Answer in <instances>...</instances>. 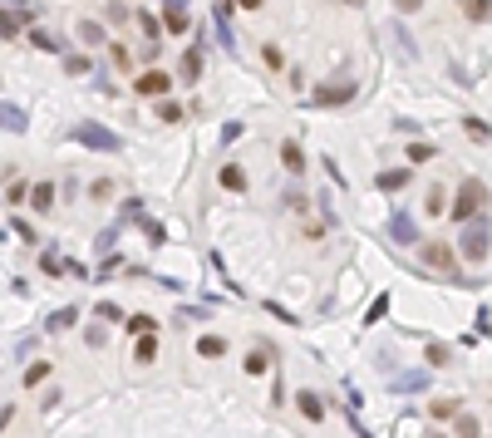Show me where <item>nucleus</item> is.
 Wrapping results in <instances>:
<instances>
[{"label": "nucleus", "instance_id": "obj_32", "mask_svg": "<svg viewBox=\"0 0 492 438\" xmlns=\"http://www.w3.org/2000/svg\"><path fill=\"white\" fill-rule=\"evenodd\" d=\"M241 5H246V10H261V0H241Z\"/></svg>", "mask_w": 492, "mask_h": 438}, {"label": "nucleus", "instance_id": "obj_11", "mask_svg": "<svg viewBox=\"0 0 492 438\" xmlns=\"http://www.w3.org/2000/svg\"><path fill=\"white\" fill-rule=\"evenodd\" d=\"M30 202H35V212H50V207H55V188H50V183H40V188L30 192Z\"/></svg>", "mask_w": 492, "mask_h": 438}, {"label": "nucleus", "instance_id": "obj_14", "mask_svg": "<svg viewBox=\"0 0 492 438\" xmlns=\"http://www.w3.org/2000/svg\"><path fill=\"white\" fill-rule=\"evenodd\" d=\"M266 364H271V359H266V350H251V355H246V374H256V379H261V374H266Z\"/></svg>", "mask_w": 492, "mask_h": 438}, {"label": "nucleus", "instance_id": "obj_3", "mask_svg": "<svg viewBox=\"0 0 492 438\" xmlns=\"http://www.w3.org/2000/svg\"><path fill=\"white\" fill-rule=\"evenodd\" d=\"M74 138H84L89 148H103V153H118L123 143H118V133H108V128H98V123H79L74 128Z\"/></svg>", "mask_w": 492, "mask_h": 438}, {"label": "nucleus", "instance_id": "obj_16", "mask_svg": "<svg viewBox=\"0 0 492 438\" xmlns=\"http://www.w3.org/2000/svg\"><path fill=\"white\" fill-rule=\"evenodd\" d=\"M153 355H158L153 340H138V345H133V359H138V364H153Z\"/></svg>", "mask_w": 492, "mask_h": 438}, {"label": "nucleus", "instance_id": "obj_7", "mask_svg": "<svg viewBox=\"0 0 492 438\" xmlns=\"http://www.w3.org/2000/svg\"><path fill=\"white\" fill-rule=\"evenodd\" d=\"M295 404H300V414H305L310 424H320V419H325V404H320V394H310V389H300V394H295Z\"/></svg>", "mask_w": 492, "mask_h": 438}, {"label": "nucleus", "instance_id": "obj_22", "mask_svg": "<svg viewBox=\"0 0 492 438\" xmlns=\"http://www.w3.org/2000/svg\"><path fill=\"white\" fill-rule=\"evenodd\" d=\"M20 197H25V183H20V178H10V188H5V202H10V207H15V202H20Z\"/></svg>", "mask_w": 492, "mask_h": 438}, {"label": "nucleus", "instance_id": "obj_27", "mask_svg": "<svg viewBox=\"0 0 492 438\" xmlns=\"http://www.w3.org/2000/svg\"><path fill=\"white\" fill-rule=\"evenodd\" d=\"M448 414H458V404H453V399H438V404H433V419H448Z\"/></svg>", "mask_w": 492, "mask_h": 438}, {"label": "nucleus", "instance_id": "obj_8", "mask_svg": "<svg viewBox=\"0 0 492 438\" xmlns=\"http://www.w3.org/2000/svg\"><path fill=\"white\" fill-rule=\"evenodd\" d=\"M458 10L473 20V25H483V20H492V0H458Z\"/></svg>", "mask_w": 492, "mask_h": 438}, {"label": "nucleus", "instance_id": "obj_5", "mask_svg": "<svg viewBox=\"0 0 492 438\" xmlns=\"http://www.w3.org/2000/svg\"><path fill=\"white\" fill-rule=\"evenodd\" d=\"M423 261H428L433 271H453V246H448V241H428V246H423Z\"/></svg>", "mask_w": 492, "mask_h": 438}, {"label": "nucleus", "instance_id": "obj_20", "mask_svg": "<svg viewBox=\"0 0 492 438\" xmlns=\"http://www.w3.org/2000/svg\"><path fill=\"white\" fill-rule=\"evenodd\" d=\"M423 158H433V143H408V163H423Z\"/></svg>", "mask_w": 492, "mask_h": 438}, {"label": "nucleus", "instance_id": "obj_2", "mask_svg": "<svg viewBox=\"0 0 492 438\" xmlns=\"http://www.w3.org/2000/svg\"><path fill=\"white\" fill-rule=\"evenodd\" d=\"M488 217H478V221H468V231H463V256L468 261H483L488 256Z\"/></svg>", "mask_w": 492, "mask_h": 438}, {"label": "nucleus", "instance_id": "obj_29", "mask_svg": "<svg viewBox=\"0 0 492 438\" xmlns=\"http://www.w3.org/2000/svg\"><path fill=\"white\" fill-rule=\"evenodd\" d=\"M261 59H266L271 69H281V50H276V45H266V50H261Z\"/></svg>", "mask_w": 492, "mask_h": 438}, {"label": "nucleus", "instance_id": "obj_9", "mask_svg": "<svg viewBox=\"0 0 492 438\" xmlns=\"http://www.w3.org/2000/svg\"><path fill=\"white\" fill-rule=\"evenodd\" d=\"M217 183H222V188H227V192H241V188H246V173H241V168H236V163H227V168H222V173H217Z\"/></svg>", "mask_w": 492, "mask_h": 438}, {"label": "nucleus", "instance_id": "obj_21", "mask_svg": "<svg viewBox=\"0 0 492 438\" xmlns=\"http://www.w3.org/2000/svg\"><path fill=\"white\" fill-rule=\"evenodd\" d=\"M79 40H89V45H103V30H98V25H89V20H84V25H79Z\"/></svg>", "mask_w": 492, "mask_h": 438}, {"label": "nucleus", "instance_id": "obj_18", "mask_svg": "<svg viewBox=\"0 0 492 438\" xmlns=\"http://www.w3.org/2000/svg\"><path fill=\"white\" fill-rule=\"evenodd\" d=\"M128 330L133 335H153V316H128Z\"/></svg>", "mask_w": 492, "mask_h": 438}, {"label": "nucleus", "instance_id": "obj_25", "mask_svg": "<svg viewBox=\"0 0 492 438\" xmlns=\"http://www.w3.org/2000/svg\"><path fill=\"white\" fill-rule=\"evenodd\" d=\"M40 271H45V276H59V271H64V261H59V256H45V261H40Z\"/></svg>", "mask_w": 492, "mask_h": 438}, {"label": "nucleus", "instance_id": "obj_17", "mask_svg": "<svg viewBox=\"0 0 492 438\" xmlns=\"http://www.w3.org/2000/svg\"><path fill=\"white\" fill-rule=\"evenodd\" d=\"M197 74H202V54H197V50H193V54H188V59H183V79H188V84H193Z\"/></svg>", "mask_w": 492, "mask_h": 438}, {"label": "nucleus", "instance_id": "obj_15", "mask_svg": "<svg viewBox=\"0 0 492 438\" xmlns=\"http://www.w3.org/2000/svg\"><path fill=\"white\" fill-rule=\"evenodd\" d=\"M374 183H379V188H384V192H399V188H404V183H408V173H379V178H374Z\"/></svg>", "mask_w": 492, "mask_h": 438}, {"label": "nucleus", "instance_id": "obj_26", "mask_svg": "<svg viewBox=\"0 0 492 438\" xmlns=\"http://www.w3.org/2000/svg\"><path fill=\"white\" fill-rule=\"evenodd\" d=\"M428 364H448V345H428Z\"/></svg>", "mask_w": 492, "mask_h": 438}, {"label": "nucleus", "instance_id": "obj_30", "mask_svg": "<svg viewBox=\"0 0 492 438\" xmlns=\"http://www.w3.org/2000/svg\"><path fill=\"white\" fill-rule=\"evenodd\" d=\"M458 434H463V438H478V419H458Z\"/></svg>", "mask_w": 492, "mask_h": 438}, {"label": "nucleus", "instance_id": "obj_4", "mask_svg": "<svg viewBox=\"0 0 492 438\" xmlns=\"http://www.w3.org/2000/svg\"><path fill=\"white\" fill-rule=\"evenodd\" d=\"M163 30L168 35H183L188 30V0H168L163 5Z\"/></svg>", "mask_w": 492, "mask_h": 438}, {"label": "nucleus", "instance_id": "obj_10", "mask_svg": "<svg viewBox=\"0 0 492 438\" xmlns=\"http://www.w3.org/2000/svg\"><path fill=\"white\" fill-rule=\"evenodd\" d=\"M197 355H207V359L217 355V359H222V355H227V340H222V335H202V340H197Z\"/></svg>", "mask_w": 492, "mask_h": 438}, {"label": "nucleus", "instance_id": "obj_6", "mask_svg": "<svg viewBox=\"0 0 492 438\" xmlns=\"http://www.w3.org/2000/svg\"><path fill=\"white\" fill-rule=\"evenodd\" d=\"M168 84H173L168 69H148V74H138V94H168Z\"/></svg>", "mask_w": 492, "mask_h": 438}, {"label": "nucleus", "instance_id": "obj_13", "mask_svg": "<svg viewBox=\"0 0 492 438\" xmlns=\"http://www.w3.org/2000/svg\"><path fill=\"white\" fill-rule=\"evenodd\" d=\"M281 163H286L291 173H300V168H305V153H300L295 143H286V148H281Z\"/></svg>", "mask_w": 492, "mask_h": 438}, {"label": "nucleus", "instance_id": "obj_33", "mask_svg": "<svg viewBox=\"0 0 492 438\" xmlns=\"http://www.w3.org/2000/svg\"><path fill=\"white\" fill-rule=\"evenodd\" d=\"M433 438H443V434H433Z\"/></svg>", "mask_w": 492, "mask_h": 438}, {"label": "nucleus", "instance_id": "obj_1", "mask_svg": "<svg viewBox=\"0 0 492 438\" xmlns=\"http://www.w3.org/2000/svg\"><path fill=\"white\" fill-rule=\"evenodd\" d=\"M483 202H488V188H483V183H463V192L453 197V217H448V221L468 226V221H473V212H478Z\"/></svg>", "mask_w": 492, "mask_h": 438}, {"label": "nucleus", "instance_id": "obj_28", "mask_svg": "<svg viewBox=\"0 0 492 438\" xmlns=\"http://www.w3.org/2000/svg\"><path fill=\"white\" fill-rule=\"evenodd\" d=\"M394 236H399V241H408V236H413V226H408V217H394Z\"/></svg>", "mask_w": 492, "mask_h": 438}, {"label": "nucleus", "instance_id": "obj_12", "mask_svg": "<svg viewBox=\"0 0 492 438\" xmlns=\"http://www.w3.org/2000/svg\"><path fill=\"white\" fill-rule=\"evenodd\" d=\"M45 379H50V364L40 359V364H30V369H25V379H20V384H30V389H40Z\"/></svg>", "mask_w": 492, "mask_h": 438}, {"label": "nucleus", "instance_id": "obj_31", "mask_svg": "<svg viewBox=\"0 0 492 438\" xmlns=\"http://www.w3.org/2000/svg\"><path fill=\"white\" fill-rule=\"evenodd\" d=\"M418 5H423V0H399V10H418Z\"/></svg>", "mask_w": 492, "mask_h": 438}, {"label": "nucleus", "instance_id": "obj_24", "mask_svg": "<svg viewBox=\"0 0 492 438\" xmlns=\"http://www.w3.org/2000/svg\"><path fill=\"white\" fill-rule=\"evenodd\" d=\"M158 118H163V123H178L183 109H178V104H158Z\"/></svg>", "mask_w": 492, "mask_h": 438}, {"label": "nucleus", "instance_id": "obj_23", "mask_svg": "<svg viewBox=\"0 0 492 438\" xmlns=\"http://www.w3.org/2000/svg\"><path fill=\"white\" fill-rule=\"evenodd\" d=\"M463 128H468V133H473V138H492V128H488V123H483V118H468V123H463Z\"/></svg>", "mask_w": 492, "mask_h": 438}, {"label": "nucleus", "instance_id": "obj_19", "mask_svg": "<svg viewBox=\"0 0 492 438\" xmlns=\"http://www.w3.org/2000/svg\"><path fill=\"white\" fill-rule=\"evenodd\" d=\"M345 94H350V89H320V94H315V104H325V109H330V104H340Z\"/></svg>", "mask_w": 492, "mask_h": 438}]
</instances>
